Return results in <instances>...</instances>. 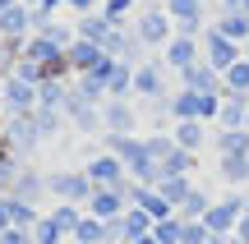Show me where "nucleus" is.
Instances as JSON below:
<instances>
[{"label":"nucleus","instance_id":"f257e3e1","mask_svg":"<svg viewBox=\"0 0 249 244\" xmlns=\"http://www.w3.org/2000/svg\"><path fill=\"white\" fill-rule=\"evenodd\" d=\"M134 37H139L148 51H161V46L176 37V23H171L166 5H139V14H134Z\"/></svg>","mask_w":249,"mask_h":244},{"label":"nucleus","instance_id":"f03ea898","mask_svg":"<svg viewBox=\"0 0 249 244\" xmlns=\"http://www.w3.org/2000/svg\"><path fill=\"white\" fill-rule=\"evenodd\" d=\"M148 147H152V157L161 162L166 175H198V166H203V157L185 152L171 134H148ZM166 175H161V180H166Z\"/></svg>","mask_w":249,"mask_h":244},{"label":"nucleus","instance_id":"7ed1b4c3","mask_svg":"<svg viewBox=\"0 0 249 244\" xmlns=\"http://www.w3.org/2000/svg\"><path fill=\"white\" fill-rule=\"evenodd\" d=\"M240 217H245V189H231V194H222V198H213V208H208L203 226L213 230L217 240H226V235H235Z\"/></svg>","mask_w":249,"mask_h":244},{"label":"nucleus","instance_id":"20e7f679","mask_svg":"<svg viewBox=\"0 0 249 244\" xmlns=\"http://www.w3.org/2000/svg\"><path fill=\"white\" fill-rule=\"evenodd\" d=\"M217 106H222V97H208V92H189V88L171 92V120H203V125H217Z\"/></svg>","mask_w":249,"mask_h":244},{"label":"nucleus","instance_id":"39448f33","mask_svg":"<svg viewBox=\"0 0 249 244\" xmlns=\"http://www.w3.org/2000/svg\"><path fill=\"white\" fill-rule=\"evenodd\" d=\"M92 189L97 184L88 180V171H60V175H46V194L55 203H74V208H88Z\"/></svg>","mask_w":249,"mask_h":244},{"label":"nucleus","instance_id":"423d86ee","mask_svg":"<svg viewBox=\"0 0 249 244\" xmlns=\"http://www.w3.org/2000/svg\"><path fill=\"white\" fill-rule=\"evenodd\" d=\"M203 60V37H189V33H176L166 46H161V65H166V74H185L194 69V65Z\"/></svg>","mask_w":249,"mask_h":244},{"label":"nucleus","instance_id":"0eeeda50","mask_svg":"<svg viewBox=\"0 0 249 244\" xmlns=\"http://www.w3.org/2000/svg\"><path fill=\"white\" fill-rule=\"evenodd\" d=\"M65 120H70L79 134H97L102 129V101H92L88 92H79V83H70V97H65Z\"/></svg>","mask_w":249,"mask_h":244},{"label":"nucleus","instance_id":"6e6552de","mask_svg":"<svg viewBox=\"0 0 249 244\" xmlns=\"http://www.w3.org/2000/svg\"><path fill=\"white\" fill-rule=\"evenodd\" d=\"M88 180L97 184V189H129V184H134L129 171H124V162L116 152H107V147L88 157Z\"/></svg>","mask_w":249,"mask_h":244},{"label":"nucleus","instance_id":"1a4fd4ad","mask_svg":"<svg viewBox=\"0 0 249 244\" xmlns=\"http://www.w3.org/2000/svg\"><path fill=\"white\" fill-rule=\"evenodd\" d=\"M134 129H139L134 97H107L102 101V134H134Z\"/></svg>","mask_w":249,"mask_h":244},{"label":"nucleus","instance_id":"9d476101","mask_svg":"<svg viewBox=\"0 0 249 244\" xmlns=\"http://www.w3.org/2000/svg\"><path fill=\"white\" fill-rule=\"evenodd\" d=\"M171 74H166V65L161 60H143V65H134V97H143V101H157V97H166L171 92Z\"/></svg>","mask_w":249,"mask_h":244},{"label":"nucleus","instance_id":"9b49d317","mask_svg":"<svg viewBox=\"0 0 249 244\" xmlns=\"http://www.w3.org/2000/svg\"><path fill=\"white\" fill-rule=\"evenodd\" d=\"M240 55H245V46H240V42H231L226 33H217V28H208V33H203V60L213 65L217 74H226L235 60H240Z\"/></svg>","mask_w":249,"mask_h":244},{"label":"nucleus","instance_id":"f8f14e48","mask_svg":"<svg viewBox=\"0 0 249 244\" xmlns=\"http://www.w3.org/2000/svg\"><path fill=\"white\" fill-rule=\"evenodd\" d=\"M166 14L176 23V33H189V37H203V18H208V0H166Z\"/></svg>","mask_w":249,"mask_h":244},{"label":"nucleus","instance_id":"ddd939ff","mask_svg":"<svg viewBox=\"0 0 249 244\" xmlns=\"http://www.w3.org/2000/svg\"><path fill=\"white\" fill-rule=\"evenodd\" d=\"M65 60H70V74H79V79H83V74H97L102 65L111 60V55L102 51L97 42H83V37H74V42L65 46Z\"/></svg>","mask_w":249,"mask_h":244},{"label":"nucleus","instance_id":"4468645a","mask_svg":"<svg viewBox=\"0 0 249 244\" xmlns=\"http://www.w3.org/2000/svg\"><path fill=\"white\" fill-rule=\"evenodd\" d=\"M129 212V189H92V198H88V217H97V221H116Z\"/></svg>","mask_w":249,"mask_h":244},{"label":"nucleus","instance_id":"2eb2a0df","mask_svg":"<svg viewBox=\"0 0 249 244\" xmlns=\"http://www.w3.org/2000/svg\"><path fill=\"white\" fill-rule=\"evenodd\" d=\"M171 138H176L185 152L203 157V147H213V125H203V120H176V125H171Z\"/></svg>","mask_w":249,"mask_h":244},{"label":"nucleus","instance_id":"dca6fc26","mask_svg":"<svg viewBox=\"0 0 249 244\" xmlns=\"http://www.w3.org/2000/svg\"><path fill=\"white\" fill-rule=\"evenodd\" d=\"M180 88H189V92H208V97H222V92H226V83H222V74H217L208 60H198L194 69H185V74H180Z\"/></svg>","mask_w":249,"mask_h":244},{"label":"nucleus","instance_id":"f3484780","mask_svg":"<svg viewBox=\"0 0 249 244\" xmlns=\"http://www.w3.org/2000/svg\"><path fill=\"white\" fill-rule=\"evenodd\" d=\"M245 125H249V97L222 92V106H217V125L213 129H245Z\"/></svg>","mask_w":249,"mask_h":244},{"label":"nucleus","instance_id":"a211bd4d","mask_svg":"<svg viewBox=\"0 0 249 244\" xmlns=\"http://www.w3.org/2000/svg\"><path fill=\"white\" fill-rule=\"evenodd\" d=\"M129 208H143L152 221H161V217H176V208H171V203L161 198L157 189H148V184H129Z\"/></svg>","mask_w":249,"mask_h":244},{"label":"nucleus","instance_id":"6ab92c4d","mask_svg":"<svg viewBox=\"0 0 249 244\" xmlns=\"http://www.w3.org/2000/svg\"><path fill=\"white\" fill-rule=\"evenodd\" d=\"M42 194H46V175H37V171H23L18 166V175H14V184H9V198L14 203H42Z\"/></svg>","mask_w":249,"mask_h":244},{"label":"nucleus","instance_id":"aec40b11","mask_svg":"<svg viewBox=\"0 0 249 244\" xmlns=\"http://www.w3.org/2000/svg\"><path fill=\"white\" fill-rule=\"evenodd\" d=\"M213 157H249V129H213Z\"/></svg>","mask_w":249,"mask_h":244},{"label":"nucleus","instance_id":"412c9836","mask_svg":"<svg viewBox=\"0 0 249 244\" xmlns=\"http://www.w3.org/2000/svg\"><path fill=\"white\" fill-rule=\"evenodd\" d=\"M213 28L217 33H226L231 42H249V9H217V18H213Z\"/></svg>","mask_w":249,"mask_h":244},{"label":"nucleus","instance_id":"4be33fe9","mask_svg":"<svg viewBox=\"0 0 249 244\" xmlns=\"http://www.w3.org/2000/svg\"><path fill=\"white\" fill-rule=\"evenodd\" d=\"M120 23H111V18H102V9L97 14H83L79 18V28H74V37H83V42H97V46H107V37L116 33Z\"/></svg>","mask_w":249,"mask_h":244},{"label":"nucleus","instance_id":"5701e85b","mask_svg":"<svg viewBox=\"0 0 249 244\" xmlns=\"http://www.w3.org/2000/svg\"><path fill=\"white\" fill-rule=\"evenodd\" d=\"M217 180L231 189H249V157H217Z\"/></svg>","mask_w":249,"mask_h":244},{"label":"nucleus","instance_id":"b1692460","mask_svg":"<svg viewBox=\"0 0 249 244\" xmlns=\"http://www.w3.org/2000/svg\"><path fill=\"white\" fill-rule=\"evenodd\" d=\"M194 184H198V175H166V180L157 184V194H161V198H166L171 208L180 212V203H185L189 194H194Z\"/></svg>","mask_w":249,"mask_h":244},{"label":"nucleus","instance_id":"393cba45","mask_svg":"<svg viewBox=\"0 0 249 244\" xmlns=\"http://www.w3.org/2000/svg\"><path fill=\"white\" fill-rule=\"evenodd\" d=\"M139 235H152V217H148L143 208H129V212L120 217V240H124V244H134Z\"/></svg>","mask_w":249,"mask_h":244},{"label":"nucleus","instance_id":"a878e982","mask_svg":"<svg viewBox=\"0 0 249 244\" xmlns=\"http://www.w3.org/2000/svg\"><path fill=\"white\" fill-rule=\"evenodd\" d=\"M208 208H213V194H208L203 184H194V194L180 203V212H176V217H180V221H203V217H208Z\"/></svg>","mask_w":249,"mask_h":244},{"label":"nucleus","instance_id":"bb28decb","mask_svg":"<svg viewBox=\"0 0 249 244\" xmlns=\"http://www.w3.org/2000/svg\"><path fill=\"white\" fill-rule=\"evenodd\" d=\"M134 14H139V0H102V18H111V23H134Z\"/></svg>","mask_w":249,"mask_h":244},{"label":"nucleus","instance_id":"cd10ccee","mask_svg":"<svg viewBox=\"0 0 249 244\" xmlns=\"http://www.w3.org/2000/svg\"><path fill=\"white\" fill-rule=\"evenodd\" d=\"M70 244H107V221H97V217H83Z\"/></svg>","mask_w":249,"mask_h":244},{"label":"nucleus","instance_id":"c85d7f7f","mask_svg":"<svg viewBox=\"0 0 249 244\" xmlns=\"http://www.w3.org/2000/svg\"><path fill=\"white\" fill-rule=\"evenodd\" d=\"M222 83H226V92H240V97H249V60H245V55L222 74Z\"/></svg>","mask_w":249,"mask_h":244},{"label":"nucleus","instance_id":"c756f323","mask_svg":"<svg viewBox=\"0 0 249 244\" xmlns=\"http://www.w3.org/2000/svg\"><path fill=\"white\" fill-rule=\"evenodd\" d=\"M180 230H185V221H180V217L152 221V235H157V244H180Z\"/></svg>","mask_w":249,"mask_h":244},{"label":"nucleus","instance_id":"7c9ffc66","mask_svg":"<svg viewBox=\"0 0 249 244\" xmlns=\"http://www.w3.org/2000/svg\"><path fill=\"white\" fill-rule=\"evenodd\" d=\"M180 244H217V235L203 226V221H185V230H180Z\"/></svg>","mask_w":249,"mask_h":244},{"label":"nucleus","instance_id":"2f4dec72","mask_svg":"<svg viewBox=\"0 0 249 244\" xmlns=\"http://www.w3.org/2000/svg\"><path fill=\"white\" fill-rule=\"evenodd\" d=\"M65 5H70L74 14L83 18V14H97V9H102V0H65Z\"/></svg>","mask_w":249,"mask_h":244},{"label":"nucleus","instance_id":"473e14b6","mask_svg":"<svg viewBox=\"0 0 249 244\" xmlns=\"http://www.w3.org/2000/svg\"><path fill=\"white\" fill-rule=\"evenodd\" d=\"M222 9H249V0H217Z\"/></svg>","mask_w":249,"mask_h":244},{"label":"nucleus","instance_id":"72a5a7b5","mask_svg":"<svg viewBox=\"0 0 249 244\" xmlns=\"http://www.w3.org/2000/svg\"><path fill=\"white\" fill-rule=\"evenodd\" d=\"M134 244H157V235H139V240H134Z\"/></svg>","mask_w":249,"mask_h":244},{"label":"nucleus","instance_id":"f704fd0d","mask_svg":"<svg viewBox=\"0 0 249 244\" xmlns=\"http://www.w3.org/2000/svg\"><path fill=\"white\" fill-rule=\"evenodd\" d=\"M217 244H245V240L240 235H226V240H217Z\"/></svg>","mask_w":249,"mask_h":244},{"label":"nucleus","instance_id":"c9c22d12","mask_svg":"<svg viewBox=\"0 0 249 244\" xmlns=\"http://www.w3.org/2000/svg\"><path fill=\"white\" fill-rule=\"evenodd\" d=\"M148 5H166V0H148Z\"/></svg>","mask_w":249,"mask_h":244},{"label":"nucleus","instance_id":"e433bc0d","mask_svg":"<svg viewBox=\"0 0 249 244\" xmlns=\"http://www.w3.org/2000/svg\"><path fill=\"white\" fill-rule=\"evenodd\" d=\"M245 60H249V42H245Z\"/></svg>","mask_w":249,"mask_h":244},{"label":"nucleus","instance_id":"4c0bfd02","mask_svg":"<svg viewBox=\"0 0 249 244\" xmlns=\"http://www.w3.org/2000/svg\"><path fill=\"white\" fill-rule=\"evenodd\" d=\"M139 5H148V0H139Z\"/></svg>","mask_w":249,"mask_h":244},{"label":"nucleus","instance_id":"58836bf2","mask_svg":"<svg viewBox=\"0 0 249 244\" xmlns=\"http://www.w3.org/2000/svg\"><path fill=\"white\" fill-rule=\"evenodd\" d=\"M245 129H249V125H245Z\"/></svg>","mask_w":249,"mask_h":244}]
</instances>
